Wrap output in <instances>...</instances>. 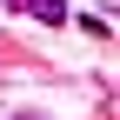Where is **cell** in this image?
<instances>
[{
	"instance_id": "1",
	"label": "cell",
	"mask_w": 120,
	"mask_h": 120,
	"mask_svg": "<svg viewBox=\"0 0 120 120\" xmlns=\"http://www.w3.org/2000/svg\"><path fill=\"white\" fill-rule=\"evenodd\" d=\"M13 7H27L34 20H47V27H67V0H13Z\"/></svg>"
}]
</instances>
